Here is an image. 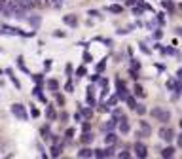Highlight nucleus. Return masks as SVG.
Wrapping results in <instances>:
<instances>
[{
  "mask_svg": "<svg viewBox=\"0 0 182 159\" xmlns=\"http://www.w3.org/2000/svg\"><path fill=\"white\" fill-rule=\"evenodd\" d=\"M152 116H154L156 119H159V121H169V118H171V114L167 112V110H161V108H154L152 110Z\"/></svg>",
  "mask_w": 182,
  "mask_h": 159,
  "instance_id": "f257e3e1",
  "label": "nucleus"
},
{
  "mask_svg": "<svg viewBox=\"0 0 182 159\" xmlns=\"http://www.w3.org/2000/svg\"><path fill=\"white\" fill-rule=\"evenodd\" d=\"M12 114H14L15 118H19L21 121L27 119V112H25V106H23V104H14V106H12Z\"/></svg>",
  "mask_w": 182,
  "mask_h": 159,
  "instance_id": "f03ea898",
  "label": "nucleus"
},
{
  "mask_svg": "<svg viewBox=\"0 0 182 159\" xmlns=\"http://www.w3.org/2000/svg\"><path fill=\"white\" fill-rule=\"evenodd\" d=\"M159 138L165 142H171L175 138V131L173 129H169V127H163V129H159Z\"/></svg>",
  "mask_w": 182,
  "mask_h": 159,
  "instance_id": "7ed1b4c3",
  "label": "nucleus"
},
{
  "mask_svg": "<svg viewBox=\"0 0 182 159\" xmlns=\"http://www.w3.org/2000/svg\"><path fill=\"white\" fill-rule=\"evenodd\" d=\"M135 154H136V157L144 159L146 155H148V150H146V146L142 144V142H136L135 144Z\"/></svg>",
  "mask_w": 182,
  "mask_h": 159,
  "instance_id": "20e7f679",
  "label": "nucleus"
},
{
  "mask_svg": "<svg viewBox=\"0 0 182 159\" xmlns=\"http://www.w3.org/2000/svg\"><path fill=\"white\" fill-rule=\"evenodd\" d=\"M141 129H142V133H141L139 136H148V135L152 133V127H150L146 121H141Z\"/></svg>",
  "mask_w": 182,
  "mask_h": 159,
  "instance_id": "39448f33",
  "label": "nucleus"
},
{
  "mask_svg": "<svg viewBox=\"0 0 182 159\" xmlns=\"http://www.w3.org/2000/svg\"><path fill=\"white\" fill-rule=\"evenodd\" d=\"M118 127H120V131H122L123 135H125V133H129V121H127L125 118H122V121H120V125H118Z\"/></svg>",
  "mask_w": 182,
  "mask_h": 159,
  "instance_id": "423d86ee",
  "label": "nucleus"
},
{
  "mask_svg": "<svg viewBox=\"0 0 182 159\" xmlns=\"http://www.w3.org/2000/svg\"><path fill=\"white\" fill-rule=\"evenodd\" d=\"M87 104H89V106H95V91L91 89V87L87 89Z\"/></svg>",
  "mask_w": 182,
  "mask_h": 159,
  "instance_id": "0eeeda50",
  "label": "nucleus"
},
{
  "mask_svg": "<svg viewBox=\"0 0 182 159\" xmlns=\"http://www.w3.org/2000/svg\"><path fill=\"white\" fill-rule=\"evenodd\" d=\"M63 21L67 23V25H70V27H76L78 25V19L74 17V15H67V17H63Z\"/></svg>",
  "mask_w": 182,
  "mask_h": 159,
  "instance_id": "6e6552de",
  "label": "nucleus"
},
{
  "mask_svg": "<svg viewBox=\"0 0 182 159\" xmlns=\"http://www.w3.org/2000/svg\"><path fill=\"white\" fill-rule=\"evenodd\" d=\"M46 85H48V89H51V91H57V89H59V82H57V80H48Z\"/></svg>",
  "mask_w": 182,
  "mask_h": 159,
  "instance_id": "1a4fd4ad",
  "label": "nucleus"
},
{
  "mask_svg": "<svg viewBox=\"0 0 182 159\" xmlns=\"http://www.w3.org/2000/svg\"><path fill=\"white\" fill-rule=\"evenodd\" d=\"M46 116H48V119H51V121L55 119V110H53V106H46Z\"/></svg>",
  "mask_w": 182,
  "mask_h": 159,
  "instance_id": "9d476101",
  "label": "nucleus"
},
{
  "mask_svg": "<svg viewBox=\"0 0 182 159\" xmlns=\"http://www.w3.org/2000/svg\"><path fill=\"white\" fill-rule=\"evenodd\" d=\"M173 155H175V148H171V146L161 152V157H173Z\"/></svg>",
  "mask_w": 182,
  "mask_h": 159,
  "instance_id": "9b49d317",
  "label": "nucleus"
},
{
  "mask_svg": "<svg viewBox=\"0 0 182 159\" xmlns=\"http://www.w3.org/2000/svg\"><path fill=\"white\" fill-rule=\"evenodd\" d=\"M78 155H80V157H91V155H95V154H93V150H89V148H84Z\"/></svg>",
  "mask_w": 182,
  "mask_h": 159,
  "instance_id": "f8f14e48",
  "label": "nucleus"
},
{
  "mask_svg": "<svg viewBox=\"0 0 182 159\" xmlns=\"http://www.w3.org/2000/svg\"><path fill=\"white\" fill-rule=\"evenodd\" d=\"M80 140H82L84 144H89V142L93 140V135H89V133H84V135H82V138H80Z\"/></svg>",
  "mask_w": 182,
  "mask_h": 159,
  "instance_id": "ddd939ff",
  "label": "nucleus"
},
{
  "mask_svg": "<svg viewBox=\"0 0 182 159\" xmlns=\"http://www.w3.org/2000/svg\"><path fill=\"white\" fill-rule=\"evenodd\" d=\"M105 142L106 144H114V142H116V135H114V133H108V135L105 136Z\"/></svg>",
  "mask_w": 182,
  "mask_h": 159,
  "instance_id": "4468645a",
  "label": "nucleus"
},
{
  "mask_svg": "<svg viewBox=\"0 0 182 159\" xmlns=\"http://www.w3.org/2000/svg\"><path fill=\"white\" fill-rule=\"evenodd\" d=\"M106 9H108V12H112V14H122V6H108V8H106Z\"/></svg>",
  "mask_w": 182,
  "mask_h": 159,
  "instance_id": "2eb2a0df",
  "label": "nucleus"
},
{
  "mask_svg": "<svg viewBox=\"0 0 182 159\" xmlns=\"http://www.w3.org/2000/svg\"><path fill=\"white\" fill-rule=\"evenodd\" d=\"M125 100H127V106H129L131 110H135V108H136V102H135V99H133V97H127Z\"/></svg>",
  "mask_w": 182,
  "mask_h": 159,
  "instance_id": "dca6fc26",
  "label": "nucleus"
},
{
  "mask_svg": "<svg viewBox=\"0 0 182 159\" xmlns=\"http://www.w3.org/2000/svg\"><path fill=\"white\" fill-rule=\"evenodd\" d=\"M135 95H136V97H144L146 93H144V89H142L141 85H135Z\"/></svg>",
  "mask_w": 182,
  "mask_h": 159,
  "instance_id": "f3484780",
  "label": "nucleus"
},
{
  "mask_svg": "<svg viewBox=\"0 0 182 159\" xmlns=\"http://www.w3.org/2000/svg\"><path fill=\"white\" fill-rule=\"evenodd\" d=\"M161 4H163L165 8L169 9V12H173V9H175V6H173V2H171V0H163V2H161Z\"/></svg>",
  "mask_w": 182,
  "mask_h": 159,
  "instance_id": "a211bd4d",
  "label": "nucleus"
},
{
  "mask_svg": "<svg viewBox=\"0 0 182 159\" xmlns=\"http://www.w3.org/2000/svg\"><path fill=\"white\" fill-rule=\"evenodd\" d=\"M29 23H32V27L38 28V25H40V17H31V19H29Z\"/></svg>",
  "mask_w": 182,
  "mask_h": 159,
  "instance_id": "6ab92c4d",
  "label": "nucleus"
},
{
  "mask_svg": "<svg viewBox=\"0 0 182 159\" xmlns=\"http://www.w3.org/2000/svg\"><path fill=\"white\" fill-rule=\"evenodd\" d=\"M59 154H61V148H59V146H53V154H51V155H53V157H57Z\"/></svg>",
  "mask_w": 182,
  "mask_h": 159,
  "instance_id": "aec40b11",
  "label": "nucleus"
},
{
  "mask_svg": "<svg viewBox=\"0 0 182 159\" xmlns=\"http://www.w3.org/2000/svg\"><path fill=\"white\" fill-rule=\"evenodd\" d=\"M135 110H136L139 114H144V112H146V108H144L142 104H136V108H135Z\"/></svg>",
  "mask_w": 182,
  "mask_h": 159,
  "instance_id": "412c9836",
  "label": "nucleus"
},
{
  "mask_svg": "<svg viewBox=\"0 0 182 159\" xmlns=\"http://www.w3.org/2000/svg\"><path fill=\"white\" fill-rule=\"evenodd\" d=\"M105 61H103V63H99V64H97V72H103V68H105Z\"/></svg>",
  "mask_w": 182,
  "mask_h": 159,
  "instance_id": "4be33fe9",
  "label": "nucleus"
},
{
  "mask_svg": "<svg viewBox=\"0 0 182 159\" xmlns=\"http://www.w3.org/2000/svg\"><path fill=\"white\" fill-rule=\"evenodd\" d=\"M177 144H178V148H182V135L177 136Z\"/></svg>",
  "mask_w": 182,
  "mask_h": 159,
  "instance_id": "5701e85b",
  "label": "nucleus"
},
{
  "mask_svg": "<svg viewBox=\"0 0 182 159\" xmlns=\"http://www.w3.org/2000/svg\"><path fill=\"white\" fill-rule=\"evenodd\" d=\"M84 74H86V68L80 66V68H78V76H84Z\"/></svg>",
  "mask_w": 182,
  "mask_h": 159,
  "instance_id": "b1692460",
  "label": "nucleus"
},
{
  "mask_svg": "<svg viewBox=\"0 0 182 159\" xmlns=\"http://www.w3.org/2000/svg\"><path fill=\"white\" fill-rule=\"evenodd\" d=\"M4 8H6V0H0V12H4Z\"/></svg>",
  "mask_w": 182,
  "mask_h": 159,
  "instance_id": "393cba45",
  "label": "nucleus"
},
{
  "mask_svg": "<svg viewBox=\"0 0 182 159\" xmlns=\"http://www.w3.org/2000/svg\"><path fill=\"white\" fill-rule=\"evenodd\" d=\"M123 2H125L127 6H135V2H136V0H123Z\"/></svg>",
  "mask_w": 182,
  "mask_h": 159,
  "instance_id": "a878e982",
  "label": "nucleus"
},
{
  "mask_svg": "<svg viewBox=\"0 0 182 159\" xmlns=\"http://www.w3.org/2000/svg\"><path fill=\"white\" fill-rule=\"evenodd\" d=\"M177 76H178V80H182V70H178V74H177Z\"/></svg>",
  "mask_w": 182,
  "mask_h": 159,
  "instance_id": "bb28decb",
  "label": "nucleus"
},
{
  "mask_svg": "<svg viewBox=\"0 0 182 159\" xmlns=\"http://www.w3.org/2000/svg\"><path fill=\"white\" fill-rule=\"evenodd\" d=\"M177 34H180V36H182V28H177Z\"/></svg>",
  "mask_w": 182,
  "mask_h": 159,
  "instance_id": "cd10ccee",
  "label": "nucleus"
},
{
  "mask_svg": "<svg viewBox=\"0 0 182 159\" xmlns=\"http://www.w3.org/2000/svg\"><path fill=\"white\" fill-rule=\"evenodd\" d=\"M55 4H63V0H55Z\"/></svg>",
  "mask_w": 182,
  "mask_h": 159,
  "instance_id": "c85d7f7f",
  "label": "nucleus"
},
{
  "mask_svg": "<svg viewBox=\"0 0 182 159\" xmlns=\"http://www.w3.org/2000/svg\"><path fill=\"white\" fill-rule=\"evenodd\" d=\"M180 127H182V121H180Z\"/></svg>",
  "mask_w": 182,
  "mask_h": 159,
  "instance_id": "c756f323",
  "label": "nucleus"
}]
</instances>
